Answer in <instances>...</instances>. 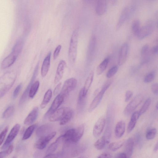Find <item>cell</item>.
I'll list each match as a JSON object with an SVG mask.
<instances>
[{"label":"cell","mask_w":158,"mask_h":158,"mask_svg":"<svg viewBox=\"0 0 158 158\" xmlns=\"http://www.w3.org/2000/svg\"><path fill=\"white\" fill-rule=\"evenodd\" d=\"M52 128V126L50 124L41 125L36 129L35 132L36 135L40 138L46 135L51 133Z\"/></svg>","instance_id":"15"},{"label":"cell","mask_w":158,"mask_h":158,"mask_svg":"<svg viewBox=\"0 0 158 158\" xmlns=\"http://www.w3.org/2000/svg\"><path fill=\"white\" fill-rule=\"evenodd\" d=\"M56 133L55 131L52 132L46 135L40 137L35 143V147L40 150L44 149L49 141L54 137Z\"/></svg>","instance_id":"7"},{"label":"cell","mask_w":158,"mask_h":158,"mask_svg":"<svg viewBox=\"0 0 158 158\" xmlns=\"http://www.w3.org/2000/svg\"><path fill=\"white\" fill-rule=\"evenodd\" d=\"M150 49L149 46L148 44L143 46L141 50V55L143 59V61L145 62L148 59Z\"/></svg>","instance_id":"34"},{"label":"cell","mask_w":158,"mask_h":158,"mask_svg":"<svg viewBox=\"0 0 158 158\" xmlns=\"http://www.w3.org/2000/svg\"><path fill=\"white\" fill-rule=\"evenodd\" d=\"M14 111V107L12 106H9L5 110L2 114V118H7L11 117L13 114Z\"/></svg>","instance_id":"39"},{"label":"cell","mask_w":158,"mask_h":158,"mask_svg":"<svg viewBox=\"0 0 158 158\" xmlns=\"http://www.w3.org/2000/svg\"><path fill=\"white\" fill-rule=\"evenodd\" d=\"M38 71V68H35L30 81L22 94L20 99L19 103V106H20L23 104L26 100L27 96H28L30 87L31 85L33 83L37 75Z\"/></svg>","instance_id":"11"},{"label":"cell","mask_w":158,"mask_h":158,"mask_svg":"<svg viewBox=\"0 0 158 158\" xmlns=\"http://www.w3.org/2000/svg\"><path fill=\"white\" fill-rule=\"evenodd\" d=\"M52 96V91L51 89H48L45 93L43 100L40 104V108L43 109L46 106L50 101Z\"/></svg>","instance_id":"30"},{"label":"cell","mask_w":158,"mask_h":158,"mask_svg":"<svg viewBox=\"0 0 158 158\" xmlns=\"http://www.w3.org/2000/svg\"><path fill=\"white\" fill-rule=\"evenodd\" d=\"M107 8L106 0H98L96 4L95 11L99 16L103 15L106 12Z\"/></svg>","instance_id":"23"},{"label":"cell","mask_w":158,"mask_h":158,"mask_svg":"<svg viewBox=\"0 0 158 158\" xmlns=\"http://www.w3.org/2000/svg\"><path fill=\"white\" fill-rule=\"evenodd\" d=\"M64 96L60 93L58 94L54 100L50 107L45 113L44 117L49 116L51 114L56 110L63 102Z\"/></svg>","instance_id":"8"},{"label":"cell","mask_w":158,"mask_h":158,"mask_svg":"<svg viewBox=\"0 0 158 158\" xmlns=\"http://www.w3.org/2000/svg\"><path fill=\"white\" fill-rule=\"evenodd\" d=\"M62 141L61 135L54 142L52 143L48 148L46 152V155L52 154L57 149L59 143Z\"/></svg>","instance_id":"29"},{"label":"cell","mask_w":158,"mask_h":158,"mask_svg":"<svg viewBox=\"0 0 158 158\" xmlns=\"http://www.w3.org/2000/svg\"><path fill=\"white\" fill-rule=\"evenodd\" d=\"M133 94V92L130 90H128L126 92L125 94V100L126 102H127L132 97Z\"/></svg>","instance_id":"48"},{"label":"cell","mask_w":158,"mask_h":158,"mask_svg":"<svg viewBox=\"0 0 158 158\" xmlns=\"http://www.w3.org/2000/svg\"><path fill=\"white\" fill-rule=\"evenodd\" d=\"M61 85V83L60 82L58 83L55 87L53 91V94L54 96L58 94L60 90Z\"/></svg>","instance_id":"50"},{"label":"cell","mask_w":158,"mask_h":158,"mask_svg":"<svg viewBox=\"0 0 158 158\" xmlns=\"http://www.w3.org/2000/svg\"><path fill=\"white\" fill-rule=\"evenodd\" d=\"M106 143V139L103 136L98 139L95 143L94 146L96 149L101 150L104 148Z\"/></svg>","instance_id":"35"},{"label":"cell","mask_w":158,"mask_h":158,"mask_svg":"<svg viewBox=\"0 0 158 158\" xmlns=\"http://www.w3.org/2000/svg\"><path fill=\"white\" fill-rule=\"evenodd\" d=\"M155 77V73L154 72H152L145 76L144 78V81L146 83H150L153 80Z\"/></svg>","instance_id":"44"},{"label":"cell","mask_w":158,"mask_h":158,"mask_svg":"<svg viewBox=\"0 0 158 158\" xmlns=\"http://www.w3.org/2000/svg\"><path fill=\"white\" fill-rule=\"evenodd\" d=\"M111 83V81L107 82L102 87L101 91L95 97L91 103L89 108V111L91 112L100 103L103 96Z\"/></svg>","instance_id":"3"},{"label":"cell","mask_w":158,"mask_h":158,"mask_svg":"<svg viewBox=\"0 0 158 158\" xmlns=\"http://www.w3.org/2000/svg\"><path fill=\"white\" fill-rule=\"evenodd\" d=\"M116 158H127V155L125 153L121 152L117 154L115 156Z\"/></svg>","instance_id":"52"},{"label":"cell","mask_w":158,"mask_h":158,"mask_svg":"<svg viewBox=\"0 0 158 158\" xmlns=\"http://www.w3.org/2000/svg\"><path fill=\"white\" fill-rule=\"evenodd\" d=\"M140 115L139 112L137 111L132 114L127 126V131L128 133H130L134 129Z\"/></svg>","instance_id":"20"},{"label":"cell","mask_w":158,"mask_h":158,"mask_svg":"<svg viewBox=\"0 0 158 158\" xmlns=\"http://www.w3.org/2000/svg\"><path fill=\"white\" fill-rule=\"evenodd\" d=\"M51 55V52H48L44 59L41 68V74L42 77H45L48 73L50 65Z\"/></svg>","instance_id":"16"},{"label":"cell","mask_w":158,"mask_h":158,"mask_svg":"<svg viewBox=\"0 0 158 158\" xmlns=\"http://www.w3.org/2000/svg\"><path fill=\"white\" fill-rule=\"evenodd\" d=\"M131 28L133 33L137 36L140 28V22L139 20H135L133 22Z\"/></svg>","instance_id":"38"},{"label":"cell","mask_w":158,"mask_h":158,"mask_svg":"<svg viewBox=\"0 0 158 158\" xmlns=\"http://www.w3.org/2000/svg\"><path fill=\"white\" fill-rule=\"evenodd\" d=\"M66 107H62L57 109L49 116V120L51 122L60 120L63 116Z\"/></svg>","instance_id":"19"},{"label":"cell","mask_w":158,"mask_h":158,"mask_svg":"<svg viewBox=\"0 0 158 158\" xmlns=\"http://www.w3.org/2000/svg\"><path fill=\"white\" fill-rule=\"evenodd\" d=\"M85 127L83 124H81L74 129L73 137L72 140V143H77L82 137L84 131Z\"/></svg>","instance_id":"22"},{"label":"cell","mask_w":158,"mask_h":158,"mask_svg":"<svg viewBox=\"0 0 158 158\" xmlns=\"http://www.w3.org/2000/svg\"><path fill=\"white\" fill-rule=\"evenodd\" d=\"M158 149V143H157L156 144H155L153 149V151L154 152H156L157 150Z\"/></svg>","instance_id":"55"},{"label":"cell","mask_w":158,"mask_h":158,"mask_svg":"<svg viewBox=\"0 0 158 158\" xmlns=\"http://www.w3.org/2000/svg\"><path fill=\"white\" fill-rule=\"evenodd\" d=\"M118 67L117 65H114L107 72L106 75V77L110 78L113 76L117 73Z\"/></svg>","instance_id":"42"},{"label":"cell","mask_w":158,"mask_h":158,"mask_svg":"<svg viewBox=\"0 0 158 158\" xmlns=\"http://www.w3.org/2000/svg\"><path fill=\"white\" fill-rule=\"evenodd\" d=\"M96 44V37L92 35L90 40L88 49V55L89 58L91 57L93 55Z\"/></svg>","instance_id":"27"},{"label":"cell","mask_w":158,"mask_h":158,"mask_svg":"<svg viewBox=\"0 0 158 158\" xmlns=\"http://www.w3.org/2000/svg\"><path fill=\"white\" fill-rule=\"evenodd\" d=\"M155 28L154 23L150 20L144 26L140 27L137 36L139 39H143L150 35L153 31Z\"/></svg>","instance_id":"6"},{"label":"cell","mask_w":158,"mask_h":158,"mask_svg":"<svg viewBox=\"0 0 158 158\" xmlns=\"http://www.w3.org/2000/svg\"><path fill=\"white\" fill-rule=\"evenodd\" d=\"M8 129V126H6L0 134V146L3 143Z\"/></svg>","instance_id":"45"},{"label":"cell","mask_w":158,"mask_h":158,"mask_svg":"<svg viewBox=\"0 0 158 158\" xmlns=\"http://www.w3.org/2000/svg\"><path fill=\"white\" fill-rule=\"evenodd\" d=\"M73 111L70 108L66 107L64 113L61 119L60 120V125H64L68 123L72 117Z\"/></svg>","instance_id":"25"},{"label":"cell","mask_w":158,"mask_h":158,"mask_svg":"<svg viewBox=\"0 0 158 158\" xmlns=\"http://www.w3.org/2000/svg\"><path fill=\"white\" fill-rule=\"evenodd\" d=\"M66 66V62L65 60H61L58 65L56 74L55 77L54 82L55 84L57 83L62 79Z\"/></svg>","instance_id":"14"},{"label":"cell","mask_w":158,"mask_h":158,"mask_svg":"<svg viewBox=\"0 0 158 158\" xmlns=\"http://www.w3.org/2000/svg\"><path fill=\"white\" fill-rule=\"evenodd\" d=\"M39 108L37 107L33 108L25 119L24 124L26 125L32 124L37 118Z\"/></svg>","instance_id":"18"},{"label":"cell","mask_w":158,"mask_h":158,"mask_svg":"<svg viewBox=\"0 0 158 158\" xmlns=\"http://www.w3.org/2000/svg\"><path fill=\"white\" fill-rule=\"evenodd\" d=\"M86 96H85L83 94L82 88L81 89L78 95L77 105L78 109H83L85 104Z\"/></svg>","instance_id":"31"},{"label":"cell","mask_w":158,"mask_h":158,"mask_svg":"<svg viewBox=\"0 0 158 158\" xmlns=\"http://www.w3.org/2000/svg\"><path fill=\"white\" fill-rule=\"evenodd\" d=\"M22 86V84L21 83L15 88L12 97L13 98L15 99L17 97L21 89Z\"/></svg>","instance_id":"46"},{"label":"cell","mask_w":158,"mask_h":158,"mask_svg":"<svg viewBox=\"0 0 158 158\" xmlns=\"http://www.w3.org/2000/svg\"><path fill=\"white\" fill-rule=\"evenodd\" d=\"M109 60L107 58L104 60L98 65L96 70V73L98 75L102 74L106 68Z\"/></svg>","instance_id":"33"},{"label":"cell","mask_w":158,"mask_h":158,"mask_svg":"<svg viewBox=\"0 0 158 158\" xmlns=\"http://www.w3.org/2000/svg\"><path fill=\"white\" fill-rule=\"evenodd\" d=\"M134 144V140L132 138H129L126 140L125 145L124 153L127 158L131 157L133 152Z\"/></svg>","instance_id":"24"},{"label":"cell","mask_w":158,"mask_h":158,"mask_svg":"<svg viewBox=\"0 0 158 158\" xmlns=\"http://www.w3.org/2000/svg\"><path fill=\"white\" fill-rule=\"evenodd\" d=\"M129 46L127 43H124L122 45L119 53L118 64L122 65L125 62L128 54Z\"/></svg>","instance_id":"13"},{"label":"cell","mask_w":158,"mask_h":158,"mask_svg":"<svg viewBox=\"0 0 158 158\" xmlns=\"http://www.w3.org/2000/svg\"><path fill=\"white\" fill-rule=\"evenodd\" d=\"M94 77V72L92 71L87 77L82 88L83 94L85 96H86L88 91L93 81Z\"/></svg>","instance_id":"28"},{"label":"cell","mask_w":158,"mask_h":158,"mask_svg":"<svg viewBox=\"0 0 158 158\" xmlns=\"http://www.w3.org/2000/svg\"><path fill=\"white\" fill-rule=\"evenodd\" d=\"M122 141L113 142L110 143L108 146L109 148L112 151H115L120 148L123 145Z\"/></svg>","instance_id":"37"},{"label":"cell","mask_w":158,"mask_h":158,"mask_svg":"<svg viewBox=\"0 0 158 158\" xmlns=\"http://www.w3.org/2000/svg\"><path fill=\"white\" fill-rule=\"evenodd\" d=\"M156 132L157 130L155 128L149 129L146 132V138L148 140H151L153 139L156 136Z\"/></svg>","instance_id":"41"},{"label":"cell","mask_w":158,"mask_h":158,"mask_svg":"<svg viewBox=\"0 0 158 158\" xmlns=\"http://www.w3.org/2000/svg\"><path fill=\"white\" fill-rule=\"evenodd\" d=\"M135 140L137 143L138 144L141 142V136L140 134L137 133L135 135Z\"/></svg>","instance_id":"53"},{"label":"cell","mask_w":158,"mask_h":158,"mask_svg":"<svg viewBox=\"0 0 158 158\" xmlns=\"http://www.w3.org/2000/svg\"><path fill=\"white\" fill-rule=\"evenodd\" d=\"M83 2L85 3H89L92 0H83Z\"/></svg>","instance_id":"56"},{"label":"cell","mask_w":158,"mask_h":158,"mask_svg":"<svg viewBox=\"0 0 158 158\" xmlns=\"http://www.w3.org/2000/svg\"><path fill=\"white\" fill-rule=\"evenodd\" d=\"M77 80L74 78H71L66 80L64 83L60 94L64 97L69 94L76 87Z\"/></svg>","instance_id":"5"},{"label":"cell","mask_w":158,"mask_h":158,"mask_svg":"<svg viewBox=\"0 0 158 158\" xmlns=\"http://www.w3.org/2000/svg\"><path fill=\"white\" fill-rule=\"evenodd\" d=\"M151 103V99L148 98L145 101L142 107L140 110L139 113L141 115L144 114L147 110Z\"/></svg>","instance_id":"40"},{"label":"cell","mask_w":158,"mask_h":158,"mask_svg":"<svg viewBox=\"0 0 158 158\" xmlns=\"http://www.w3.org/2000/svg\"><path fill=\"white\" fill-rule=\"evenodd\" d=\"M40 82L36 81L33 83L31 85L29 91L28 96L32 98L36 94L38 91L40 86Z\"/></svg>","instance_id":"32"},{"label":"cell","mask_w":158,"mask_h":158,"mask_svg":"<svg viewBox=\"0 0 158 158\" xmlns=\"http://www.w3.org/2000/svg\"><path fill=\"white\" fill-rule=\"evenodd\" d=\"M35 127V124H33L29 127L26 130L23 137L22 139L25 140L29 139L32 135Z\"/></svg>","instance_id":"36"},{"label":"cell","mask_w":158,"mask_h":158,"mask_svg":"<svg viewBox=\"0 0 158 158\" xmlns=\"http://www.w3.org/2000/svg\"><path fill=\"white\" fill-rule=\"evenodd\" d=\"M23 45V40L21 39H19L12 48L10 53L18 57L22 50Z\"/></svg>","instance_id":"26"},{"label":"cell","mask_w":158,"mask_h":158,"mask_svg":"<svg viewBox=\"0 0 158 158\" xmlns=\"http://www.w3.org/2000/svg\"><path fill=\"white\" fill-rule=\"evenodd\" d=\"M78 33L79 29L77 28L73 32L70 39L68 58L69 62L72 64L75 63L77 58Z\"/></svg>","instance_id":"2"},{"label":"cell","mask_w":158,"mask_h":158,"mask_svg":"<svg viewBox=\"0 0 158 158\" xmlns=\"http://www.w3.org/2000/svg\"><path fill=\"white\" fill-rule=\"evenodd\" d=\"M158 103H157L156 105V109L157 110H158Z\"/></svg>","instance_id":"57"},{"label":"cell","mask_w":158,"mask_h":158,"mask_svg":"<svg viewBox=\"0 0 158 158\" xmlns=\"http://www.w3.org/2000/svg\"><path fill=\"white\" fill-rule=\"evenodd\" d=\"M151 90L154 94H157L158 93V85L157 83L153 84L151 86Z\"/></svg>","instance_id":"49"},{"label":"cell","mask_w":158,"mask_h":158,"mask_svg":"<svg viewBox=\"0 0 158 158\" xmlns=\"http://www.w3.org/2000/svg\"><path fill=\"white\" fill-rule=\"evenodd\" d=\"M111 155L107 153H104L99 155L98 158H111Z\"/></svg>","instance_id":"51"},{"label":"cell","mask_w":158,"mask_h":158,"mask_svg":"<svg viewBox=\"0 0 158 158\" xmlns=\"http://www.w3.org/2000/svg\"><path fill=\"white\" fill-rule=\"evenodd\" d=\"M106 123V120L102 117L99 118L95 123L93 130V136L97 137L100 135L102 132Z\"/></svg>","instance_id":"12"},{"label":"cell","mask_w":158,"mask_h":158,"mask_svg":"<svg viewBox=\"0 0 158 158\" xmlns=\"http://www.w3.org/2000/svg\"><path fill=\"white\" fill-rule=\"evenodd\" d=\"M17 77V73L14 71H8L0 77V98L11 88Z\"/></svg>","instance_id":"1"},{"label":"cell","mask_w":158,"mask_h":158,"mask_svg":"<svg viewBox=\"0 0 158 158\" xmlns=\"http://www.w3.org/2000/svg\"><path fill=\"white\" fill-rule=\"evenodd\" d=\"M13 148V146L10 145L6 150L0 152V158L4 157L9 155L12 152Z\"/></svg>","instance_id":"43"},{"label":"cell","mask_w":158,"mask_h":158,"mask_svg":"<svg viewBox=\"0 0 158 158\" xmlns=\"http://www.w3.org/2000/svg\"><path fill=\"white\" fill-rule=\"evenodd\" d=\"M132 7H126L122 11L117 24L116 29L117 30L120 29L124 23L128 18L132 10Z\"/></svg>","instance_id":"10"},{"label":"cell","mask_w":158,"mask_h":158,"mask_svg":"<svg viewBox=\"0 0 158 158\" xmlns=\"http://www.w3.org/2000/svg\"></svg>","instance_id":"58"},{"label":"cell","mask_w":158,"mask_h":158,"mask_svg":"<svg viewBox=\"0 0 158 158\" xmlns=\"http://www.w3.org/2000/svg\"><path fill=\"white\" fill-rule=\"evenodd\" d=\"M61 48V45H59L55 48L53 53V57L54 60L58 56Z\"/></svg>","instance_id":"47"},{"label":"cell","mask_w":158,"mask_h":158,"mask_svg":"<svg viewBox=\"0 0 158 158\" xmlns=\"http://www.w3.org/2000/svg\"><path fill=\"white\" fill-rule=\"evenodd\" d=\"M20 125L16 124L12 128L4 143L1 147L2 149L6 148L14 140L18 134L20 129Z\"/></svg>","instance_id":"9"},{"label":"cell","mask_w":158,"mask_h":158,"mask_svg":"<svg viewBox=\"0 0 158 158\" xmlns=\"http://www.w3.org/2000/svg\"><path fill=\"white\" fill-rule=\"evenodd\" d=\"M143 99V96L142 94L135 96L125 108L124 114L126 115H129L139 105Z\"/></svg>","instance_id":"4"},{"label":"cell","mask_w":158,"mask_h":158,"mask_svg":"<svg viewBox=\"0 0 158 158\" xmlns=\"http://www.w3.org/2000/svg\"><path fill=\"white\" fill-rule=\"evenodd\" d=\"M152 53L154 54H156L158 53V46L156 45L153 47L151 50Z\"/></svg>","instance_id":"54"},{"label":"cell","mask_w":158,"mask_h":158,"mask_svg":"<svg viewBox=\"0 0 158 158\" xmlns=\"http://www.w3.org/2000/svg\"><path fill=\"white\" fill-rule=\"evenodd\" d=\"M125 130V124L123 121L118 122L116 124L114 130V134L117 138H121L124 134Z\"/></svg>","instance_id":"21"},{"label":"cell","mask_w":158,"mask_h":158,"mask_svg":"<svg viewBox=\"0 0 158 158\" xmlns=\"http://www.w3.org/2000/svg\"><path fill=\"white\" fill-rule=\"evenodd\" d=\"M18 57L10 53L2 60L1 68L5 69L11 66L15 61Z\"/></svg>","instance_id":"17"}]
</instances>
